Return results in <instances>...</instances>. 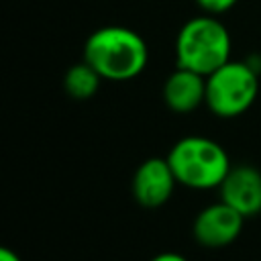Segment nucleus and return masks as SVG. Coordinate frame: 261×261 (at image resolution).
I'll use <instances>...</instances> for the list:
<instances>
[{
    "label": "nucleus",
    "instance_id": "1",
    "mask_svg": "<svg viewBox=\"0 0 261 261\" xmlns=\"http://www.w3.org/2000/svg\"><path fill=\"white\" fill-rule=\"evenodd\" d=\"M84 59L102 75V80L126 82L145 69L149 49L139 33L126 27L110 24L88 37Z\"/></svg>",
    "mask_w": 261,
    "mask_h": 261
},
{
    "label": "nucleus",
    "instance_id": "2",
    "mask_svg": "<svg viewBox=\"0 0 261 261\" xmlns=\"http://www.w3.org/2000/svg\"><path fill=\"white\" fill-rule=\"evenodd\" d=\"M175 59L179 67L210 75L230 59V35L212 14L190 18L177 33Z\"/></svg>",
    "mask_w": 261,
    "mask_h": 261
},
{
    "label": "nucleus",
    "instance_id": "3",
    "mask_svg": "<svg viewBox=\"0 0 261 261\" xmlns=\"http://www.w3.org/2000/svg\"><path fill=\"white\" fill-rule=\"evenodd\" d=\"M177 184L194 190L218 188L230 171L228 153L208 137H184L167 153Z\"/></svg>",
    "mask_w": 261,
    "mask_h": 261
},
{
    "label": "nucleus",
    "instance_id": "4",
    "mask_svg": "<svg viewBox=\"0 0 261 261\" xmlns=\"http://www.w3.org/2000/svg\"><path fill=\"white\" fill-rule=\"evenodd\" d=\"M259 92L257 71L245 61H226L206 75V106L220 118L249 110Z\"/></svg>",
    "mask_w": 261,
    "mask_h": 261
},
{
    "label": "nucleus",
    "instance_id": "5",
    "mask_svg": "<svg viewBox=\"0 0 261 261\" xmlns=\"http://www.w3.org/2000/svg\"><path fill=\"white\" fill-rule=\"evenodd\" d=\"M243 222L245 216L220 200L198 212L192 224V234L206 249H222L237 241L243 230Z\"/></svg>",
    "mask_w": 261,
    "mask_h": 261
},
{
    "label": "nucleus",
    "instance_id": "6",
    "mask_svg": "<svg viewBox=\"0 0 261 261\" xmlns=\"http://www.w3.org/2000/svg\"><path fill=\"white\" fill-rule=\"evenodd\" d=\"M175 184L177 179L167 157H149L137 167L130 179V190L141 206L157 208L171 198Z\"/></svg>",
    "mask_w": 261,
    "mask_h": 261
},
{
    "label": "nucleus",
    "instance_id": "7",
    "mask_svg": "<svg viewBox=\"0 0 261 261\" xmlns=\"http://www.w3.org/2000/svg\"><path fill=\"white\" fill-rule=\"evenodd\" d=\"M218 190L220 200L239 210L245 218L261 212V171L253 165L230 167Z\"/></svg>",
    "mask_w": 261,
    "mask_h": 261
},
{
    "label": "nucleus",
    "instance_id": "8",
    "mask_svg": "<svg viewBox=\"0 0 261 261\" xmlns=\"http://www.w3.org/2000/svg\"><path fill=\"white\" fill-rule=\"evenodd\" d=\"M163 100L179 114L196 110L200 104H206V75L177 65L163 84Z\"/></svg>",
    "mask_w": 261,
    "mask_h": 261
},
{
    "label": "nucleus",
    "instance_id": "9",
    "mask_svg": "<svg viewBox=\"0 0 261 261\" xmlns=\"http://www.w3.org/2000/svg\"><path fill=\"white\" fill-rule=\"evenodd\" d=\"M100 82H102V75L84 59L82 63H75V65H71L65 71L63 88H65V92L71 98H75V100H88V98H92L98 92Z\"/></svg>",
    "mask_w": 261,
    "mask_h": 261
},
{
    "label": "nucleus",
    "instance_id": "10",
    "mask_svg": "<svg viewBox=\"0 0 261 261\" xmlns=\"http://www.w3.org/2000/svg\"><path fill=\"white\" fill-rule=\"evenodd\" d=\"M200 6H202V10H206L208 14H220V12H226V10H230L234 4H237V0H196Z\"/></svg>",
    "mask_w": 261,
    "mask_h": 261
},
{
    "label": "nucleus",
    "instance_id": "11",
    "mask_svg": "<svg viewBox=\"0 0 261 261\" xmlns=\"http://www.w3.org/2000/svg\"><path fill=\"white\" fill-rule=\"evenodd\" d=\"M151 261H188L184 255H179V253H171V251H165V253H159V255H155Z\"/></svg>",
    "mask_w": 261,
    "mask_h": 261
},
{
    "label": "nucleus",
    "instance_id": "12",
    "mask_svg": "<svg viewBox=\"0 0 261 261\" xmlns=\"http://www.w3.org/2000/svg\"><path fill=\"white\" fill-rule=\"evenodd\" d=\"M0 261H20V257H18V253H14L12 249L2 247V249H0Z\"/></svg>",
    "mask_w": 261,
    "mask_h": 261
}]
</instances>
